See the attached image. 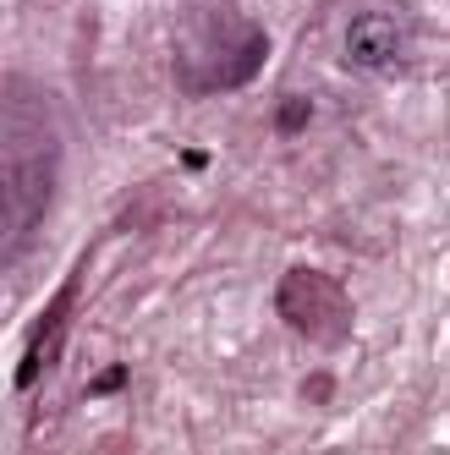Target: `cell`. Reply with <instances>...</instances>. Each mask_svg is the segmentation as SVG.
Segmentation results:
<instances>
[{"label":"cell","instance_id":"4","mask_svg":"<svg viewBox=\"0 0 450 455\" xmlns=\"http://www.w3.org/2000/svg\"><path fill=\"white\" fill-rule=\"evenodd\" d=\"M412 60V22L390 6H363L351 12L341 28V67L351 77H368V83H390L406 72Z\"/></svg>","mask_w":450,"mask_h":455},{"label":"cell","instance_id":"1","mask_svg":"<svg viewBox=\"0 0 450 455\" xmlns=\"http://www.w3.org/2000/svg\"><path fill=\"white\" fill-rule=\"evenodd\" d=\"M60 138L55 100L39 77L12 72L0 83V264H12L44 231L60 187Z\"/></svg>","mask_w":450,"mask_h":455},{"label":"cell","instance_id":"3","mask_svg":"<svg viewBox=\"0 0 450 455\" xmlns=\"http://www.w3.org/2000/svg\"><path fill=\"white\" fill-rule=\"evenodd\" d=\"M275 313L292 323L308 346H318V351L346 346L351 340V323H358V307H351L346 285L335 275H325V269H308V264H297V269L280 275V285H275Z\"/></svg>","mask_w":450,"mask_h":455},{"label":"cell","instance_id":"5","mask_svg":"<svg viewBox=\"0 0 450 455\" xmlns=\"http://www.w3.org/2000/svg\"><path fill=\"white\" fill-rule=\"evenodd\" d=\"M72 313H77V275L60 285L50 302H44V313L34 318V330H28L22 356H17V389H39V384L50 379V368L60 363V351H67Z\"/></svg>","mask_w":450,"mask_h":455},{"label":"cell","instance_id":"2","mask_svg":"<svg viewBox=\"0 0 450 455\" xmlns=\"http://www.w3.org/2000/svg\"><path fill=\"white\" fill-rule=\"evenodd\" d=\"M269 67V34L237 0H187L171 22V77L187 100H220L259 83Z\"/></svg>","mask_w":450,"mask_h":455}]
</instances>
